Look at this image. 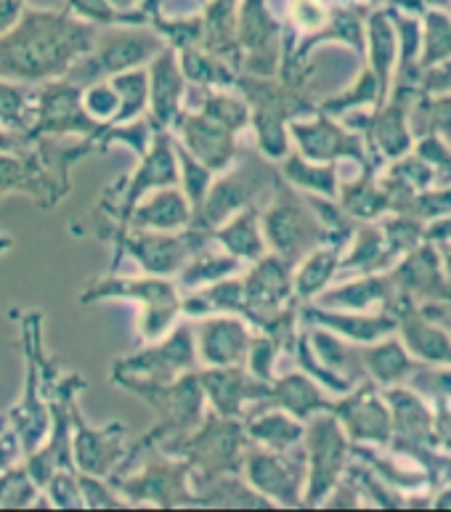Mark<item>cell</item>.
<instances>
[{"mask_svg":"<svg viewBox=\"0 0 451 512\" xmlns=\"http://www.w3.org/2000/svg\"><path fill=\"white\" fill-rule=\"evenodd\" d=\"M91 48V30L80 24L35 16L0 38V77L14 83H46L67 75L77 56Z\"/></svg>","mask_w":451,"mask_h":512,"instance_id":"6da1fadb","label":"cell"},{"mask_svg":"<svg viewBox=\"0 0 451 512\" xmlns=\"http://www.w3.org/2000/svg\"><path fill=\"white\" fill-rule=\"evenodd\" d=\"M112 380L141 398L157 414V425L146 433L141 444H162L168 438L184 436L197 428L199 420L205 417V390L199 383L197 369H189L168 383L136 375H120V372H112Z\"/></svg>","mask_w":451,"mask_h":512,"instance_id":"7a4b0ae2","label":"cell"},{"mask_svg":"<svg viewBox=\"0 0 451 512\" xmlns=\"http://www.w3.org/2000/svg\"><path fill=\"white\" fill-rule=\"evenodd\" d=\"M247 433L239 417H221L210 412L184 436L162 441L160 451L181 457L192 467V489L215 475L237 473L245 457Z\"/></svg>","mask_w":451,"mask_h":512,"instance_id":"3957f363","label":"cell"},{"mask_svg":"<svg viewBox=\"0 0 451 512\" xmlns=\"http://www.w3.org/2000/svg\"><path fill=\"white\" fill-rule=\"evenodd\" d=\"M83 303H96V300H138L141 303V340L152 343L160 340L176 316L181 314V295L176 284L168 276H104L99 282H93L83 292Z\"/></svg>","mask_w":451,"mask_h":512,"instance_id":"277c9868","label":"cell"},{"mask_svg":"<svg viewBox=\"0 0 451 512\" xmlns=\"http://www.w3.org/2000/svg\"><path fill=\"white\" fill-rule=\"evenodd\" d=\"M115 489L128 505H154L160 510L199 505L192 489V467L181 457L160 451L149 459L141 473L115 478Z\"/></svg>","mask_w":451,"mask_h":512,"instance_id":"5b68a950","label":"cell"},{"mask_svg":"<svg viewBox=\"0 0 451 512\" xmlns=\"http://www.w3.org/2000/svg\"><path fill=\"white\" fill-rule=\"evenodd\" d=\"M210 231L189 229L184 231H138L128 229L117 239V253H128L144 268V274L170 276L186 266V260L207 247ZM117 255V260H120Z\"/></svg>","mask_w":451,"mask_h":512,"instance_id":"8992f818","label":"cell"},{"mask_svg":"<svg viewBox=\"0 0 451 512\" xmlns=\"http://www.w3.org/2000/svg\"><path fill=\"white\" fill-rule=\"evenodd\" d=\"M107 123H96L83 107V88L69 80H46L35 104L32 128L27 130L30 141L43 136H83L85 141H96Z\"/></svg>","mask_w":451,"mask_h":512,"instance_id":"52a82bcc","label":"cell"},{"mask_svg":"<svg viewBox=\"0 0 451 512\" xmlns=\"http://www.w3.org/2000/svg\"><path fill=\"white\" fill-rule=\"evenodd\" d=\"M260 229L266 237V247H271L287 263L303 258L322 234L314 215L308 213L303 202L287 186H276L274 202L260 215Z\"/></svg>","mask_w":451,"mask_h":512,"instance_id":"ba28073f","label":"cell"},{"mask_svg":"<svg viewBox=\"0 0 451 512\" xmlns=\"http://www.w3.org/2000/svg\"><path fill=\"white\" fill-rule=\"evenodd\" d=\"M123 192H120V205H117V215L120 218V229L115 237L120 239L128 231L130 210L136 207V202L144 194L162 189V186L178 184V157H176V138L168 128H157L152 136V144L141 154V165L133 170V176L123 181Z\"/></svg>","mask_w":451,"mask_h":512,"instance_id":"9c48e42d","label":"cell"},{"mask_svg":"<svg viewBox=\"0 0 451 512\" xmlns=\"http://www.w3.org/2000/svg\"><path fill=\"white\" fill-rule=\"evenodd\" d=\"M197 345H194V332L189 324H178L170 335H165L160 343H149L138 353H130L125 359L115 361L112 372L120 375H136L146 380H176L189 369H197Z\"/></svg>","mask_w":451,"mask_h":512,"instance_id":"30bf717a","label":"cell"},{"mask_svg":"<svg viewBox=\"0 0 451 512\" xmlns=\"http://www.w3.org/2000/svg\"><path fill=\"white\" fill-rule=\"evenodd\" d=\"M72 412V465L77 473L96 475V478H112L115 467L125 462L130 454L123 444L125 425L112 422L104 428H91L80 414L77 401L69 406Z\"/></svg>","mask_w":451,"mask_h":512,"instance_id":"8fae6325","label":"cell"},{"mask_svg":"<svg viewBox=\"0 0 451 512\" xmlns=\"http://www.w3.org/2000/svg\"><path fill=\"white\" fill-rule=\"evenodd\" d=\"M170 128L181 136V146L199 160L207 170L223 173L237 160V133L207 117L202 109L197 112H178Z\"/></svg>","mask_w":451,"mask_h":512,"instance_id":"7c38bea8","label":"cell"},{"mask_svg":"<svg viewBox=\"0 0 451 512\" xmlns=\"http://www.w3.org/2000/svg\"><path fill=\"white\" fill-rule=\"evenodd\" d=\"M308 441V489L306 502L316 505L337 483L345 462L343 430L332 417H316L311 428L303 430Z\"/></svg>","mask_w":451,"mask_h":512,"instance_id":"4fadbf2b","label":"cell"},{"mask_svg":"<svg viewBox=\"0 0 451 512\" xmlns=\"http://www.w3.org/2000/svg\"><path fill=\"white\" fill-rule=\"evenodd\" d=\"M266 184V178L260 173V168H242L234 173H226L218 178L210 189H207L202 205L194 213L192 226L202 231H213L215 226H221L223 221H229L231 215L245 210L247 205H253V199Z\"/></svg>","mask_w":451,"mask_h":512,"instance_id":"5bb4252c","label":"cell"},{"mask_svg":"<svg viewBox=\"0 0 451 512\" xmlns=\"http://www.w3.org/2000/svg\"><path fill=\"white\" fill-rule=\"evenodd\" d=\"M242 465H245L247 483L271 505H300V467L295 459L284 457V451L253 446L245 449Z\"/></svg>","mask_w":451,"mask_h":512,"instance_id":"9a60e30c","label":"cell"},{"mask_svg":"<svg viewBox=\"0 0 451 512\" xmlns=\"http://www.w3.org/2000/svg\"><path fill=\"white\" fill-rule=\"evenodd\" d=\"M199 383L205 390V404H210L221 417H239L247 401H266L271 383H263L258 377L247 375L242 364L237 367H205L197 369Z\"/></svg>","mask_w":451,"mask_h":512,"instance_id":"2e32d148","label":"cell"},{"mask_svg":"<svg viewBox=\"0 0 451 512\" xmlns=\"http://www.w3.org/2000/svg\"><path fill=\"white\" fill-rule=\"evenodd\" d=\"M242 290H245V316L242 319L258 324L274 311H279L284 300L292 295L290 263L279 255H263L242 276Z\"/></svg>","mask_w":451,"mask_h":512,"instance_id":"e0dca14e","label":"cell"},{"mask_svg":"<svg viewBox=\"0 0 451 512\" xmlns=\"http://www.w3.org/2000/svg\"><path fill=\"white\" fill-rule=\"evenodd\" d=\"M250 329L237 314H210L197 327V359L205 367H237L245 364L250 348Z\"/></svg>","mask_w":451,"mask_h":512,"instance_id":"ac0fdd59","label":"cell"},{"mask_svg":"<svg viewBox=\"0 0 451 512\" xmlns=\"http://www.w3.org/2000/svg\"><path fill=\"white\" fill-rule=\"evenodd\" d=\"M149 77V123L154 128H168L181 112L186 93V77L173 51H160L146 69Z\"/></svg>","mask_w":451,"mask_h":512,"instance_id":"d6986e66","label":"cell"},{"mask_svg":"<svg viewBox=\"0 0 451 512\" xmlns=\"http://www.w3.org/2000/svg\"><path fill=\"white\" fill-rule=\"evenodd\" d=\"M194 210L176 186H162L144 194L130 210L128 229L138 231H184L192 226Z\"/></svg>","mask_w":451,"mask_h":512,"instance_id":"ffe728a7","label":"cell"},{"mask_svg":"<svg viewBox=\"0 0 451 512\" xmlns=\"http://www.w3.org/2000/svg\"><path fill=\"white\" fill-rule=\"evenodd\" d=\"M157 54H160V43L149 35H117L99 48V54L93 59L96 67L88 69L83 88L91 83L93 77H112L117 72H125V69L141 67Z\"/></svg>","mask_w":451,"mask_h":512,"instance_id":"44dd1931","label":"cell"},{"mask_svg":"<svg viewBox=\"0 0 451 512\" xmlns=\"http://www.w3.org/2000/svg\"><path fill=\"white\" fill-rule=\"evenodd\" d=\"M210 239L221 245L223 253L234 255L239 260H258L266 255V237L260 229V213L255 205H247L245 210H239L223 221L221 226H215L210 231Z\"/></svg>","mask_w":451,"mask_h":512,"instance_id":"7402d4cb","label":"cell"},{"mask_svg":"<svg viewBox=\"0 0 451 512\" xmlns=\"http://www.w3.org/2000/svg\"><path fill=\"white\" fill-rule=\"evenodd\" d=\"M181 314L205 319L210 314H237L245 316V290H242V276H223L218 282L197 287L194 295L181 298Z\"/></svg>","mask_w":451,"mask_h":512,"instance_id":"603a6c76","label":"cell"},{"mask_svg":"<svg viewBox=\"0 0 451 512\" xmlns=\"http://www.w3.org/2000/svg\"><path fill=\"white\" fill-rule=\"evenodd\" d=\"M194 494L199 499V507H223V510H268L274 507L263 494L237 478V473L215 475L210 481L194 486Z\"/></svg>","mask_w":451,"mask_h":512,"instance_id":"cb8c5ba5","label":"cell"},{"mask_svg":"<svg viewBox=\"0 0 451 512\" xmlns=\"http://www.w3.org/2000/svg\"><path fill=\"white\" fill-rule=\"evenodd\" d=\"M266 406H276V409H284L290 412L292 417L298 420H306L314 412L324 409L327 401H324L322 390L316 388L314 380L306 375H284L279 380H271V390H268L266 401H260Z\"/></svg>","mask_w":451,"mask_h":512,"instance_id":"d4e9b609","label":"cell"},{"mask_svg":"<svg viewBox=\"0 0 451 512\" xmlns=\"http://www.w3.org/2000/svg\"><path fill=\"white\" fill-rule=\"evenodd\" d=\"M292 136L298 141L300 154L306 160L322 162L332 160L337 154H359L351 138L324 117L316 123H292Z\"/></svg>","mask_w":451,"mask_h":512,"instance_id":"484cf974","label":"cell"},{"mask_svg":"<svg viewBox=\"0 0 451 512\" xmlns=\"http://www.w3.org/2000/svg\"><path fill=\"white\" fill-rule=\"evenodd\" d=\"M245 433L250 441H255L263 449L287 451L303 438V425L295 422L290 412L279 409H260L245 425Z\"/></svg>","mask_w":451,"mask_h":512,"instance_id":"4316f807","label":"cell"},{"mask_svg":"<svg viewBox=\"0 0 451 512\" xmlns=\"http://www.w3.org/2000/svg\"><path fill=\"white\" fill-rule=\"evenodd\" d=\"M46 168L40 165L38 154L24 152H0V194L24 189V192L40 194L48 189Z\"/></svg>","mask_w":451,"mask_h":512,"instance_id":"83f0119b","label":"cell"},{"mask_svg":"<svg viewBox=\"0 0 451 512\" xmlns=\"http://www.w3.org/2000/svg\"><path fill=\"white\" fill-rule=\"evenodd\" d=\"M109 83L117 91V99H120V107H117V115L112 117L109 125L130 123V120H138L149 109V77H146V69H125V72H117V75L109 77Z\"/></svg>","mask_w":451,"mask_h":512,"instance_id":"f1b7e54d","label":"cell"},{"mask_svg":"<svg viewBox=\"0 0 451 512\" xmlns=\"http://www.w3.org/2000/svg\"><path fill=\"white\" fill-rule=\"evenodd\" d=\"M242 268V260L234 258L229 253H210L207 247H202L199 253H194L192 258L186 260V266L178 271V282L181 287H189V290H197V287H205V284H213L223 276L237 274Z\"/></svg>","mask_w":451,"mask_h":512,"instance_id":"f546056e","label":"cell"},{"mask_svg":"<svg viewBox=\"0 0 451 512\" xmlns=\"http://www.w3.org/2000/svg\"><path fill=\"white\" fill-rule=\"evenodd\" d=\"M178 64H181L186 83H197L202 88H229L237 80V72H231L226 64L215 62L205 54H197V51H189V48L181 54Z\"/></svg>","mask_w":451,"mask_h":512,"instance_id":"4dcf8cb0","label":"cell"},{"mask_svg":"<svg viewBox=\"0 0 451 512\" xmlns=\"http://www.w3.org/2000/svg\"><path fill=\"white\" fill-rule=\"evenodd\" d=\"M40 486L30 478L27 467L8 465L0 470V510H22L40 505Z\"/></svg>","mask_w":451,"mask_h":512,"instance_id":"1f68e13d","label":"cell"},{"mask_svg":"<svg viewBox=\"0 0 451 512\" xmlns=\"http://www.w3.org/2000/svg\"><path fill=\"white\" fill-rule=\"evenodd\" d=\"M35 107H30V91L14 80L0 77V125L27 133L32 128Z\"/></svg>","mask_w":451,"mask_h":512,"instance_id":"d6a6232c","label":"cell"},{"mask_svg":"<svg viewBox=\"0 0 451 512\" xmlns=\"http://www.w3.org/2000/svg\"><path fill=\"white\" fill-rule=\"evenodd\" d=\"M199 109L207 117H213L229 130H234L237 136L239 130L247 128V123H250V104L245 99H237V96L221 91V88H205V99H202Z\"/></svg>","mask_w":451,"mask_h":512,"instance_id":"836d02e7","label":"cell"},{"mask_svg":"<svg viewBox=\"0 0 451 512\" xmlns=\"http://www.w3.org/2000/svg\"><path fill=\"white\" fill-rule=\"evenodd\" d=\"M332 271H335V253L332 250H316V253L308 255L306 263L300 266L298 276L292 279V290L298 292L300 298H311L329 282Z\"/></svg>","mask_w":451,"mask_h":512,"instance_id":"e575fe53","label":"cell"},{"mask_svg":"<svg viewBox=\"0 0 451 512\" xmlns=\"http://www.w3.org/2000/svg\"><path fill=\"white\" fill-rule=\"evenodd\" d=\"M284 178H287L292 186H298V189L327 194V197L335 194L337 186L335 168H314V165H308V162H303L300 157H290V160L284 162Z\"/></svg>","mask_w":451,"mask_h":512,"instance_id":"d590c367","label":"cell"},{"mask_svg":"<svg viewBox=\"0 0 451 512\" xmlns=\"http://www.w3.org/2000/svg\"><path fill=\"white\" fill-rule=\"evenodd\" d=\"M176 157H178V168H181V181H184V194L189 199V205L197 213L202 199H205L207 189L213 184V170H207L199 160H194L192 154L186 152L184 146L176 141Z\"/></svg>","mask_w":451,"mask_h":512,"instance_id":"8d00e7d4","label":"cell"},{"mask_svg":"<svg viewBox=\"0 0 451 512\" xmlns=\"http://www.w3.org/2000/svg\"><path fill=\"white\" fill-rule=\"evenodd\" d=\"M250 123L255 125L260 152L268 160H279L287 154V130H284L282 117L268 115V112H250Z\"/></svg>","mask_w":451,"mask_h":512,"instance_id":"74e56055","label":"cell"},{"mask_svg":"<svg viewBox=\"0 0 451 512\" xmlns=\"http://www.w3.org/2000/svg\"><path fill=\"white\" fill-rule=\"evenodd\" d=\"M48 494V505L62 507V510H83V494H80V481L72 470H56L51 481L43 486Z\"/></svg>","mask_w":451,"mask_h":512,"instance_id":"f35d334b","label":"cell"},{"mask_svg":"<svg viewBox=\"0 0 451 512\" xmlns=\"http://www.w3.org/2000/svg\"><path fill=\"white\" fill-rule=\"evenodd\" d=\"M83 107L96 123H112L117 115L120 99L112 83H91L83 88Z\"/></svg>","mask_w":451,"mask_h":512,"instance_id":"ab89813d","label":"cell"},{"mask_svg":"<svg viewBox=\"0 0 451 512\" xmlns=\"http://www.w3.org/2000/svg\"><path fill=\"white\" fill-rule=\"evenodd\" d=\"M279 353V345L271 340L268 335H260L250 340V348H247V372L263 383H271L274 380V359Z\"/></svg>","mask_w":451,"mask_h":512,"instance_id":"60d3db41","label":"cell"},{"mask_svg":"<svg viewBox=\"0 0 451 512\" xmlns=\"http://www.w3.org/2000/svg\"><path fill=\"white\" fill-rule=\"evenodd\" d=\"M77 481H80V494H83V505L91 507V510H109V507H130L123 497H120V491L109 489L104 486V478H96V475H77Z\"/></svg>","mask_w":451,"mask_h":512,"instance_id":"b9f144b4","label":"cell"},{"mask_svg":"<svg viewBox=\"0 0 451 512\" xmlns=\"http://www.w3.org/2000/svg\"><path fill=\"white\" fill-rule=\"evenodd\" d=\"M30 144L32 141L27 138V133H19V130L0 125V152H24Z\"/></svg>","mask_w":451,"mask_h":512,"instance_id":"7bdbcfd3","label":"cell"},{"mask_svg":"<svg viewBox=\"0 0 451 512\" xmlns=\"http://www.w3.org/2000/svg\"><path fill=\"white\" fill-rule=\"evenodd\" d=\"M16 457H19V449H16L14 433H3V436H0V470L8 465H14Z\"/></svg>","mask_w":451,"mask_h":512,"instance_id":"ee69618b","label":"cell"},{"mask_svg":"<svg viewBox=\"0 0 451 512\" xmlns=\"http://www.w3.org/2000/svg\"><path fill=\"white\" fill-rule=\"evenodd\" d=\"M3 433H6V417L0 414V436H3Z\"/></svg>","mask_w":451,"mask_h":512,"instance_id":"f6af8a7d","label":"cell"},{"mask_svg":"<svg viewBox=\"0 0 451 512\" xmlns=\"http://www.w3.org/2000/svg\"><path fill=\"white\" fill-rule=\"evenodd\" d=\"M8 245H11V242H8V239L6 237H0V250H6V247Z\"/></svg>","mask_w":451,"mask_h":512,"instance_id":"bcb514c9","label":"cell"}]
</instances>
